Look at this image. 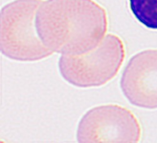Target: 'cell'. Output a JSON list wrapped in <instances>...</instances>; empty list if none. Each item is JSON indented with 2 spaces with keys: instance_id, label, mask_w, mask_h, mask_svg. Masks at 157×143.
I'll list each match as a JSON object with an SVG mask.
<instances>
[{
  "instance_id": "8992f818",
  "label": "cell",
  "mask_w": 157,
  "mask_h": 143,
  "mask_svg": "<svg viewBox=\"0 0 157 143\" xmlns=\"http://www.w3.org/2000/svg\"><path fill=\"white\" fill-rule=\"evenodd\" d=\"M134 16L146 27L157 30V0H129Z\"/></svg>"
},
{
  "instance_id": "6da1fadb",
  "label": "cell",
  "mask_w": 157,
  "mask_h": 143,
  "mask_svg": "<svg viewBox=\"0 0 157 143\" xmlns=\"http://www.w3.org/2000/svg\"><path fill=\"white\" fill-rule=\"evenodd\" d=\"M36 28L42 43L53 52L81 55L104 38L108 15L94 0H46L37 10Z\"/></svg>"
},
{
  "instance_id": "277c9868",
  "label": "cell",
  "mask_w": 157,
  "mask_h": 143,
  "mask_svg": "<svg viewBox=\"0 0 157 143\" xmlns=\"http://www.w3.org/2000/svg\"><path fill=\"white\" fill-rule=\"evenodd\" d=\"M140 122L132 111L116 104L101 106L85 114L78 123L79 142H137Z\"/></svg>"
},
{
  "instance_id": "5b68a950",
  "label": "cell",
  "mask_w": 157,
  "mask_h": 143,
  "mask_svg": "<svg viewBox=\"0 0 157 143\" xmlns=\"http://www.w3.org/2000/svg\"><path fill=\"white\" fill-rule=\"evenodd\" d=\"M121 88L129 102L146 109L157 108V50L138 53L125 67Z\"/></svg>"
},
{
  "instance_id": "3957f363",
  "label": "cell",
  "mask_w": 157,
  "mask_h": 143,
  "mask_svg": "<svg viewBox=\"0 0 157 143\" xmlns=\"http://www.w3.org/2000/svg\"><path fill=\"white\" fill-rule=\"evenodd\" d=\"M124 58L122 39L109 34L90 51L77 55H63L59 67L63 77L71 85L83 88L98 87L116 75Z\"/></svg>"
},
{
  "instance_id": "7a4b0ae2",
  "label": "cell",
  "mask_w": 157,
  "mask_h": 143,
  "mask_svg": "<svg viewBox=\"0 0 157 143\" xmlns=\"http://www.w3.org/2000/svg\"><path fill=\"white\" fill-rule=\"evenodd\" d=\"M42 0H16L1 12V51L19 61H35L53 52L42 43L36 28V16Z\"/></svg>"
}]
</instances>
